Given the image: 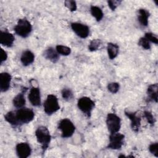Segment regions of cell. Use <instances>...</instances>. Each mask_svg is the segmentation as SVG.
Segmentation results:
<instances>
[{
  "mask_svg": "<svg viewBox=\"0 0 158 158\" xmlns=\"http://www.w3.org/2000/svg\"><path fill=\"white\" fill-rule=\"evenodd\" d=\"M138 44L139 46H141L143 48L145 49H150L151 48L150 42L144 37L140 38L138 40Z\"/></svg>",
  "mask_w": 158,
  "mask_h": 158,
  "instance_id": "4316f807",
  "label": "cell"
},
{
  "mask_svg": "<svg viewBox=\"0 0 158 158\" xmlns=\"http://www.w3.org/2000/svg\"><path fill=\"white\" fill-rule=\"evenodd\" d=\"M150 15L149 11L144 9H140L138 10V20L139 23L144 27L148 25V19Z\"/></svg>",
  "mask_w": 158,
  "mask_h": 158,
  "instance_id": "ac0fdd59",
  "label": "cell"
},
{
  "mask_svg": "<svg viewBox=\"0 0 158 158\" xmlns=\"http://www.w3.org/2000/svg\"><path fill=\"white\" fill-rule=\"evenodd\" d=\"M64 4L72 12L75 11L77 10V4L75 1H72V0L65 1Z\"/></svg>",
  "mask_w": 158,
  "mask_h": 158,
  "instance_id": "f1b7e54d",
  "label": "cell"
},
{
  "mask_svg": "<svg viewBox=\"0 0 158 158\" xmlns=\"http://www.w3.org/2000/svg\"><path fill=\"white\" fill-rule=\"evenodd\" d=\"M125 115L131 121V128L135 132H138L141 127V118L137 116L136 112L125 111Z\"/></svg>",
  "mask_w": 158,
  "mask_h": 158,
  "instance_id": "7c38bea8",
  "label": "cell"
},
{
  "mask_svg": "<svg viewBox=\"0 0 158 158\" xmlns=\"http://www.w3.org/2000/svg\"><path fill=\"white\" fill-rule=\"evenodd\" d=\"M35 136L37 141L41 144L43 152H44L49 146L51 142V136L48 128L44 126L39 127L35 131Z\"/></svg>",
  "mask_w": 158,
  "mask_h": 158,
  "instance_id": "6da1fadb",
  "label": "cell"
},
{
  "mask_svg": "<svg viewBox=\"0 0 158 158\" xmlns=\"http://www.w3.org/2000/svg\"><path fill=\"white\" fill-rule=\"evenodd\" d=\"M102 44V41L99 39H94L91 41L88 45V49L90 51H95L99 49Z\"/></svg>",
  "mask_w": 158,
  "mask_h": 158,
  "instance_id": "603a6c76",
  "label": "cell"
},
{
  "mask_svg": "<svg viewBox=\"0 0 158 158\" xmlns=\"http://www.w3.org/2000/svg\"><path fill=\"white\" fill-rule=\"evenodd\" d=\"M25 98L23 93H19L13 99V104L17 109L22 108L25 105Z\"/></svg>",
  "mask_w": 158,
  "mask_h": 158,
  "instance_id": "ffe728a7",
  "label": "cell"
},
{
  "mask_svg": "<svg viewBox=\"0 0 158 158\" xmlns=\"http://www.w3.org/2000/svg\"><path fill=\"white\" fill-rule=\"evenodd\" d=\"M71 28L75 33L81 38H86L89 34V28L85 24L73 22L71 23Z\"/></svg>",
  "mask_w": 158,
  "mask_h": 158,
  "instance_id": "9c48e42d",
  "label": "cell"
},
{
  "mask_svg": "<svg viewBox=\"0 0 158 158\" xmlns=\"http://www.w3.org/2000/svg\"><path fill=\"white\" fill-rule=\"evenodd\" d=\"M143 115H144V117L146 118L147 122L151 126L154 125V123L156 122V118H155V117H154V115H152V114L151 112L148 111V110H145L143 112Z\"/></svg>",
  "mask_w": 158,
  "mask_h": 158,
  "instance_id": "484cf974",
  "label": "cell"
},
{
  "mask_svg": "<svg viewBox=\"0 0 158 158\" xmlns=\"http://www.w3.org/2000/svg\"><path fill=\"white\" fill-rule=\"evenodd\" d=\"M106 125L110 134L118 132L121 127V120L118 116L113 113H109L107 115Z\"/></svg>",
  "mask_w": 158,
  "mask_h": 158,
  "instance_id": "8992f818",
  "label": "cell"
},
{
  "mask_svg": "<svg viewBox=\"0 0 158 158\" xmlns=\"http://www.w3.org/2000/svg\"><path fill=\"white\" fill-rule=\"evenodd\" d=\"M7 59V52L3 49H1V63L6 61Z\"/></svg>",
  "mask_w": 158,
  "mask_h": 158,
  "instance_id": "d6a6232c",
  "label": "cell"
},
{
  "mask_svg": "<svg viewBox=\"0 0 158 158\" xmlns=\"http://www.w3.org/2000/svg\"><path fill=\"white\" fill-rule=\"evenodd\" d=\"M15 40L14 36L7 31H1L0 34V43L2 45L6 47L12 46Z\"/></svg>",
  "mask_w": 158,
  "mask_h": 158,
  "instance_id": "4fadbf2b",
  "label": "cell"
},
{
  "mask_svg": "<svg viewBox=\"0 0 158 158\" xmlns=\"http://www.w3.org/2000/svg\"><path fill=\"white\" fill-rule=\"evenodd\" d=\"M120 2H121L120 1H107L108 6L112 10H115V9L117 8V7L119 5Z\"/></svg>",
  "mask_w": 158,
  "mask_h": 158,
  "instance_id": "1f68e13d",
  "label": "cell"
},
{
  "mask_svg": "<svg viewBox=\"0 0 158 158\" xmlns=\"http://www.w3.org/2000/svg\"><path fill=\"white\" fill-rule=\"evenodd\" d=\"M15 33L22 38H27L32 30V26L27 19H20L14 28Z\"/></svg>",
  "mask_w": 158,
  "mask_h": 158,
  "instance_id": "3957f363",
  "label": "cell"
},
{
  "mask_svg": "<svg viewBox=\"0 0 158 158\" xmlns=\"http://www.w3.org/2000/svg\"><path fill=\"white\" fill-rule=\"evenodd\" d=\"M63 99L65 101H69L73 98V93L70 89L65 88L62 90L61 92Z\"/></svg>",
  "mask_w": 158,
  "mask_h": 158,
  "instance_id": "d4e9b609",
  "label": "cell"
},
{
  "mask_svg": "<svg viewBox=\"0 0 158 158\" xmlns=\"http://www.w3.org/2000/svg\"><path fill=\"white\" fill-rule=\"evenodd\" d=\"M144 38H146L149 42H152L156 44H158V39L157 36L152 33H146L144 35Z\"/></svg>",
  "mask_w": 158,
  "mask_h": 158,
  "instance_id": "f546056e",
  "label": "cell"
},
{
  "mask_svg": "<svg viewBox=\"0 0 158 158\" xmlns=\"http://www.w3.org/2000/svg\"><path fill=\"white\" fill-rule=\"evenodd\" d=\"M28 100L33 106L38 107L41 105L40 90L38 87L33 86L31 88L28 96Z\"/></svg>",
  "mask_w": 158,
  "mask_h": 158,
  "instance_id": "8fae6325",
  "label": "cell"
},
{
  "mask_svg": "<svg viewBox=\"0 0 158 158\" xmlns=\"http://www.w3.org/2000/svg\"><path fill=\"white\" fill-rule=\"evenodd\" d=\"M107 51L109 59L112 60L117 56L119 51V47L117 44L109 43L107 46Z\"/></svg>",
  "mask_w": 158,
  "mask_h": 158,
  "instance_id": "d6986e66",
  "label": "cell"
},
{
  "mask_svg": "<svg viewBox=\"0 0 158 158\" xmlns=\"http://www.w3.org/2000/svg\"><path fill=\"white\" fill-rule=\"evenodd\" d=\"M43 56L46 59L50 60L52 63H56L59 59V53L57 52L56 49H54L52 47L46 49L44 51Z\"/></svg>",
  "mask_w": 158,
  "mask_h": 158,
  "instance_id": "9a60e30c",
  "label": "cell"
},
{
  "mask_svg": "<svg viewBox=\"0 0 158 158\" xmlns=\"http://www.w3.org/2000/svg\"><path fill=\"white\" fill-rule=\"evenodd\" d=\"M11 78V75L7 72H2L0 74V89L1 92H6L9 89Z\"/></svg>",
  "mask_w": 158,
  "mask_h": 158,
  "instance_id": "5bb4252c",
  "label": "cell"
},
{
  "mask_svg": "<svg viewBox=\"0 0 158 158\" xmlns=\"http://www.w3.org/2000/svg\"><path fill=\"white\" fill-rule=\"evenodd\" d=\"M90 11L92 16L95 18L97 22L101 21L103 18V12L100 7L96 6H91L90 7Z\"/></svg>",
  "mask_w": 158,
  "mask_h": 158,
  "instance_id": "44dd1931",
  "label": "cell"
},
{
  "mask_svg": "<svg viewBox=\"0 0 158 158\" xmlns=\"http://www.w3.org/2000/svg\"><path fill=\"white\" fill-rule=\"evenodd\" d=\"M120 88V85L119 83H117V82H112L108 84L107 85V89L108 90L113 94L117 93L118 92V91L119 90Z\"/></svg>",
  "mask_w": 158,
  "mask_h": 158,
  "instance_id": "83f0119b",
  "label": "cell"
},
{
  "mask_svg": "<svg viewBox=\"0 0 158 158\" xmlns=\"http://www.w3.org/2000/svg\"><path fill=\"white\" fill-rule=\"evenodd\" d=\"M124 138L125 136L118 132L110 134L109 136V143L107 148L114 150L120 149L123 145Z\"/></svg>",
  "mask_w": 158,
  "mask_h": 158,
  "instance_id": "ba28073f",
  "label": "cell"
},
{
  "mask_svg": "<svg viewBox=\"0 0 158 158\" xmlns=\"http://www.w3.org/2000/svg\"><path fill=\"white\" fill-rule=\"evenodd\" d=\"M15 117L19 125L31 122L35 117V113L31 109L22 107L15 111Z\"/></svg>",
  "mask_w": 158,
  "mask_h": 158,
  "instance_id": "7a4b0ae2",
  "label": "cell"
},
{
  "mask_svg": "<svg viewBox=\"0 0 158 158\" xmlns=\"http://www.w3.org/2000/svg\"><path fill=\"white\" fill-rule=\"evenodd\" d=\"M77 106L79 109L87 117H90L91 112L94 107V102L88 97H81L77 102Z\"/></svg>",
  "mask_w": 158,
  "mask_h": 158,
  "instance_id": "52a82bcc",
  "label": "cell"
},
{
  "mask_svg": "<svg viewBox=\"0 0 158 158\" xmlns=\"http://www.w3.org/2000/svg\"><path fill=\"white\" fill-rule=\"evenodd\" d=\"M148 98L149 101L157 102L158 98V85L154 83L149 85L147 89Z\"/></svg>",
  "mask_w": 158,
  "mask_h": 158,
  "instance_id": "2e32d148",
  "label": "cell"
},
{
  "mask_svg": "<svg viewBox=\"0 0 158 158\" xmlns=\"http://www.w3.org/2000/svg\"><path fill=\"white\" fill-rule=\"evenodd\" d=\"M4 119L6 122H7L9 124L12 126L17 127L19 126L18 122L17 121L15 111H9L4 115Z\"/></svg>",
  "mask_w": 158,
  "mask_h": 158,
  "instance_id": "7402d4cb",
  "label": "cell"
},
{
  "mask_svg": "<svg viewBox=\"0 0 158 158\" xmlns=\"http://www.w3.org/2000/svg\"><path fill=\"white\" fill-rule=\"evenodd\" d=\"M56 49L59 54H61L62 56H68L71 53V49L64 45L56 46Z\"/></svg>",
  "mask_w": 158,
  "mask_h": 158,
  "instance_id": "cb8c5ba5",
  "label": "cell"
},
{
  "mask_svg": "<svg viewBox=\"0 0 158 158\" xmlns=\"http://www.w3.org/2000/svg\"><path fill=\"white\" fill-rule=\"evenodd\" d=\"M149 151L156 157H158V143H152L149 146Z\"/></svg>",
  "mask_w": 158,
  "mask_h": 158,
  "instance_id": "4dcf8cb0",
  "label": "cell"
},
{
  "mask_svg": "<svg viewBox=\"0 0 158 158\" xmlns=\"http://www.w3.org/2000/svg\"><path fill=\"white\" fill-rule=\"evenodd\" d=\"M43 107L45 113L49 115L56 112L60 109L57 98L54 94H49L44 102Z\"/></svg>",
  "mask_w": 158,
  "mask_h": 158,
  "instance_id": "5b68a950",
  "label": "cell"
},
{
  "mask_svg": "<svg viewBox=\"0 0 158 158\" xmlns=\"http://www.w3.org/2000/svg\"><path fill=\"white\" fill-rule=\"evenodd\" d=\"M58 129L61 131L62 138H69L74 133L75 127L69 118H63L58 123Z\"/></svg>",
  "mask_w": 158,
  "mask_h": 158,
  "instance_id": "277c9868",
  "label": "cell"
},
{
  "mask_svg": "<svg viewBox=\"0 0 158 158\" xmlns=\"http://www.w3.org/2000/svg\"><path fill=\"white\" fill-rule=\"evenodd\" d=\"M17 155L20 158H27L31 153V149L27 143H20L16 145Z\"/></svg>",
  "mask_w": 158,
  "mask_h": 158,
  "instance_id": "30bf717a",
  "label": "cell"
},
{
  "mask_svg": "<svg viewBox=\"0 0 158 158\" xmlns=\"http://www.w3.org/2000/svg\"><path fill=\"white\" fill-rule=\"evenodd\" d=\"M35 60L34 54L30 50L23 51L20 57V61L23 65L28 66L31 64Z\"/></svg>",
  "mask_w": 158,
  "mask_h": 158,
  "instance_id": "e0dca14e",
  "label": "cell"
}]
</instances>
